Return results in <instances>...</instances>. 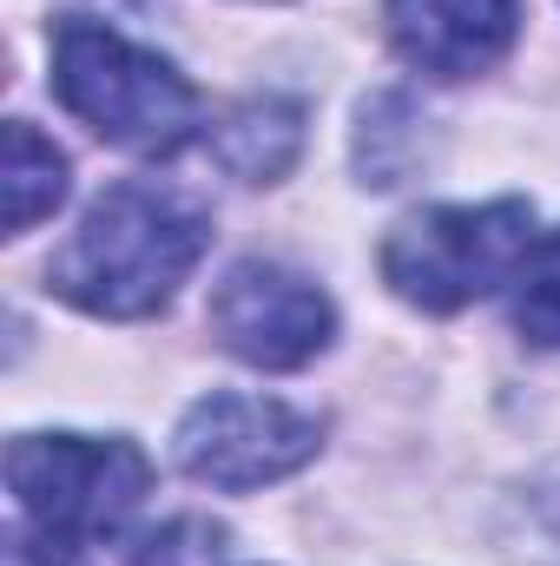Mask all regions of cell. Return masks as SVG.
I'll use <instances>...</instances> for the list:
<instances>
[{
	"mask_svg": "<svg viewBox=\"0 0 560 566\" xmlns=\"http://www.w3.org/2000/svg\"><path fill=\"white\" fill-rule=\"evenodd\" d=\"M205 244H211V218L185 191L158 178H120L46 264V290L86 316L133 323L178 296Z\"/></svg>",
	"mask_w": 560,
	"mask_h": 566,
	"instance_id": "1",
	"label": "cell"
},
{
	"mask_svg": "<svg viewBox=\"0 0 560 566\" xmlns=\"http://www.w3.org/2000/svg\"><path fill=\"white\" fill-rule=\"evenodd\" d=\"M53 93L80 126H93L106 145L139 151V158H172L205 126L198 86L172 60H158L152 46L100 27V20H60Z\"/></svg>",
	"mask_w": 560,
	"mask_h": 566,
	"instance_id": "2",
	"label": "cell"
},
{
	"mask_svg": "<svg viewBox=\"0 0 560 566\" xmlns=\"http://www.w3.org/2000/svg\"><path fill=\"white\" fill-rule=\"evenodd\" d=\"M535 251V205L495 198V205H428L383 238V283L428 316H455L481 303L488 290L515 283L521 258Z\"/></svg>",
	"mask_w": 560,
	"mask_h": 566,
	"instance_id": "3",
	"label": "cell"
},
{
	"mask_svg": "<svg viewBox=\"0 0 560 566\" xmlns=\"http://www.w3.org/2000/svg\"><path fill=\"white\" fill-rule=\"evenodd\" d=\"M7 488L27 527L93 547L139 514L152 461L120 434H20L7 448Z\"/></svg>",
	"mask_w": 560,
	"mask_h": 566,
	"instance_id": "4",
	"label": "cell"
},
{
	"mask_svg": "<svg viewBox=\"0 0 560 566\" xmlns=\"http://www.w3.org/2000/svg\"><path fill=\"white\" fill-rule=\"evenodd\" d=\"M172 448H178V468L191 481H205L218 494H251V488H271L283 474H297L303 461H317L323 422L278 402V396L218 389V396L185 409Z\"/></svg>",
	"mask_w": 560,
	"mask_h": 566,
	"instance_id": "5",
	"label": "cell"
},
{
	"mask_svg": "<svg viewBox=\"0 0 560 566\" xmlns=\"http://www.w3.org/2000/svg\"><path fill=\"white\" fill-rule=\"evenodd\" d=\"M211 336L251 369H303L336 336V303L310 277L245 258L211 290Z\"/></svg>",
	"mask_w": 560,
	"mask_h": 566,
	"instance_id": "6",
	"label": "cell"
},
{
	"mask_svg": "<svg viewBox=\"0 0 560 566\" xmlns=\"http://www.w3.org/2000/svg\"><path fill=\"white\" fill-rule=\"evenodd\" d=\"M383 27L416 73L475 80L515 46L521 7L515 0H383Z\"/></svg>",
	"mask_w": 560,
	"mask_h": 566,
	"instance_id": "7",
	"label": "cell"
},
{
	"mask_svg": "<svg viewBox=\"0 0 560 566\" xmlns=\"http://www.w3.org/2000/svg\"><path fill=\"white\" fill-rule=\"evenodd\" d=\"M297 151H303V106L297 99H251L211 133V158L245 185L283 178L297 165Z\"/></svg>",
	"mask_w": 560,
	"mask_h": 566,
	"instance_id": "8",
	"label": "cell"
},
{
	"mask_svg": "<svg viewBox=\"0 0 560 566\" xmlns=\"http://www.w3.org/2000/svg\"><path fill=\"white\" fill-rule=\"evenodd\" d=\"M0 191H7V231H33L40 218L60 211L66 198V151L40 139L27 119H7V165H0Z\"/></svg>",
	"mask_w": 560,
	"mask_h": 566,
	"instance_id": "9",
	"label": "cell"
},
{
	"mask_svg": "<svg viewBox=\"0 0 560 566\" xmlns=\"http://www.w3.org/2000/svg\"><path fill=\"white\" fill-rule=\"evenodd\" d=\"M422 119L409 113L403 93H383L363 106V133H356V165H363V185H403V171L422 158Z\"/></svg>",
	"mask_w": 560,
	"mask_h": 566,
	"instance_id": "10",
	"label": "cell"
},
{
	"mask_svg": "<svg viewBox=\"0 0 560 566\" xmlns=\"http://www.w3.org/2000/svg\"><path fill=\"white\" fill-rule=\"evenodd\" d=\"M515 329L541 349H560V231L535 238L515 271Z\"/></svg>",
	"mask_w": 560,
	"mask_h": 566,
	"instance_id": "11",
	"label": "cell"
},
{
	"mask_svg": "<svg viewBox=\"0 0 560 566\" xmlns=\"http://www.w3.org/2000/svg\"><path fill=\"white\" fill-rule=\"evenodd\" d=\"M133 566H231V534L218 527V521H172V527H158L152 541H145Z\"/></svg>",
	"mask_w": 560,
	"mask_h": 566,
	"instance_id": "12",
	"label": "cell"
},
{
	"mask_svg": "<svg viewBox=\"0 0 560 566\" xmlns=\"http://www.w3.org/2000/svg\"><path fill=\"white\" fill-rule=\"evenodd\" d=\"M7 566H80V547L73 541H53V534H40V527H13L7 534Z\"/></svg>",
	"mask_w": 560,
	"mask_h": 566,
	"instance_id": "13",
	"label": "cell"
}]
</instances>
